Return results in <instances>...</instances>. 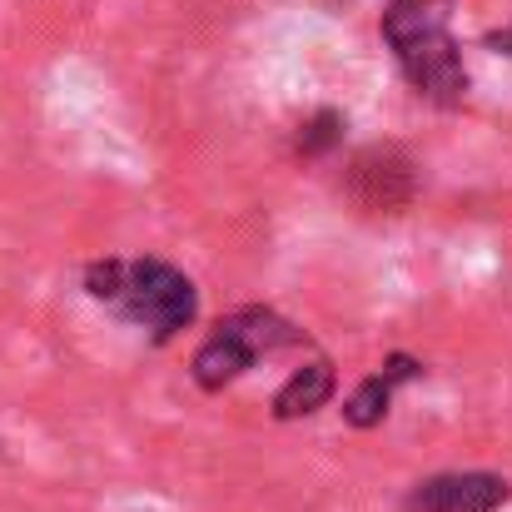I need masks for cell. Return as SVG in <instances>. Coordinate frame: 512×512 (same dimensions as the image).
Listing matches in <instances>:
<instances>
[{
	"mask_svg": "<svg viewBox=\"0 0 512 512\" xmlns=\"http://www.w3.org/2000/svg\"><path fill=\"white\" fill-rule=\"evenodd\" d=\"M453 20V0H388L383 10V40L398 55V70L408 75V85L453 110L468 95V70H463V50L448 35Z\"/></svg>",
	"mask_w": 512,
	"mask_h": 512,
	"instance_id": "cell-1",
	"label": "cell"
},
{
	"mask_svg": "<svg viewBox=\"0 0 512 512\" xmlns=\"http://www.w3.org/2000/svg\"><path fill=\"white\" fill-rule=\"evenodd\" d=\"M85 294L95 304L115 309L120 319L150 329L160 343L189 329V319L199 309L194 284L165 259H100L85 269Z\"/></svg>",
	"mask_w": 512,
	"mask_h": 512,
	"instance_id": "cell-2",
	"label": "cell"
},
{
	"mask_svg": "<svg viewBox=\"0 0 512 512\" xmlns=\"http://www.w3.org/2000/svg\"><path fill=\"white\" fill-rule=\"evenodd\" d=\"M294 343H304V334L294 324H284L279 314H269V309H239V314H229L209 339L199 343V353H194L189 368H194V383L199 388L219 393L244 368H254L259 358H269L279 348H294Z\"/></svg>",
	"mask_w": 512,
	"mask_h": 512,
	"instance_id": "cell-3",
	"label": "cell"
},
{
	"mask_svg": "<svg viewBox=\"0 0 512 512\" xmlns=\"http://www.w3.org/2000/svg\"><path fill=\"white\" fill-rule=\"evenodd\" d=\"M343 189L363 214H403L418 194V170L403 150L373 145V150L353 155V165L343 174Z\"/></svg>",
	"mask_w": 512,
	"mask_h": 512,
	"instance_id": "cell-4",
	"label": "cell"
},
{
	"mask_svg": "<svg viewBox=\"0 0 512 512\" xmlns=\"http://www.w3.org/2000/svg\"><path fill=\"white\" fill-rule=\"evenodd\" d=\"M508 498L512 488L498 473H438L408 493L403 512H493Z\"/></svg>",
	"mask_w": 512,
	"mask_h": 512,
	"instance_id": "cell-5",
	"label": "cell"
},
{
	"mask_svg": "<svg viewBox=\"0 0 512 512\" xmlns=\"http://www.w3.org/2000/svg\"><path fill=\"white\" fill-rule=\"evenodd\" d=\"M418 373H423V363H418V358L393 353V358L383 363V373H373V378H363V383L353 388V398L343 403V418H348L353 428H378V423L388 418L393 388H398V383H408V378H418Z\"/></svg>",
	"mask_w": 512,
	"mask_h": 512,
	"instance_id": "cell-6",
	"label": "cell"
},
{
	"mask_svg": "<svg viewBox=\"0 0 512 512\" xmlns=\"http://www.w3.org/2000/svg\"><path fill=\"white\" fill-rule=\"evenodd\" d=\"M329 398H334V363H329V358H314V363L294 368L289 383L274 393V418H279V423L309 418V413H319Z\"/></svg>",
	"mask_w": 512,
	"mask_h": 512,
	"instance_id": "cell-7",
	"label": "cell"
},
{
	"mask_svg": "<svg viewBox=\"0 0 512 512\" xmlns=\"http://www.w3.org/2000/svg\"><path fill=\"white\" fill-rule=\"evenodd\" d=\"M339 140H343V115L339 110H319V115L299 130V155H304V160H319V155H329Z\"/></svg>",
	"mask_w": 512,
	"mask_h": 512,
	"instance_id": "cell-8",
	"label": "cell"
},
{
	"mask_svg": "<svg viewBox=\"0 0 512 512\" xmlns=\"http://www.w3.org/2000/svg\"><path fill=\"white\" fill-rule=\"evenodd\" d=\"M488 50H498V55H512V25H508V30H493V35H488Z\"/></svg>",
	"mask_w": 512,
	"mask_h": 512,
	"instance_id": "cell-9",
	"label": "cell"
}]
</instances>
